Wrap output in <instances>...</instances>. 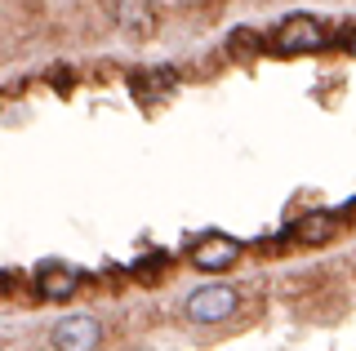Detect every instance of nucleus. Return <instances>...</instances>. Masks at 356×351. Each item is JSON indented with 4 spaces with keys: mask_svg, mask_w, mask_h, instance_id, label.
<instances>
[{
    "mask_svg": "<svg viewBox=\"0 0 356 351\" xmlns=\"http://www.w3.org/2000/svg\"><path fill=\"white\" fill-rule=\"evenodd\" d=\"M236 302H241V293L232 289V284H205V289H196L192 298H187L183 311H187V320H196V325H218L236 311Z\"/></svg>",
    "mask_w": 356,
    "mask_h": 351,
    "instance_id": "obj_1",
    "label": "nucleus"
},
{
    "mask_svg": "<svg viewBox=\"0 0 356 351\" xmlns=\"http://www.w3.org/2000/svg\"><path fill=\"white\" fill-rule=\"evenodd\" d=\"M272 45L281 53H312V49H325V27L316 23L312 14H289L281 27H276Z\"/></svg>",
    "mask_w": 356,
    "mask_h": 351,
    "instance_id": "obj_2",
    "label": "nucleus"
},
{
    "mask_svg": "<svg viewBox=\"0 0 356 351\" xmlns=\"http://www.w3.org/2000/svg\"><path fill=\"white\" fill-rule=\"evenodd\" d=\"M49 343H54V351H98L103 320H94V316H63L49 329Z\"/></svg>",
    "mask_w": 356,
    "mask_h": 351,
    "instance_id": "obj_3",
    "label": "nucleus"
},
{
    "mask_svg": "<svg viewBox=\"0 0 356 351\" xmlns=\"http://www.w3.org/2000/svg\"><path fill=\"white\" fill-rule=\"evenodd\" d=\"M187 262H192L196 271H227V267H236L241 262V240H232V236H200L196 245H192V254H187Z\"/></svg>",
    "mask_w": 356,
    "mask_h": 351,
    "instance_id": "obj_4",
    "label": "nucleus"
},
{
    "mask_svg": "<svg viewBox=\"0 0 356 351\" xmlns=\"http://www.w3.org/2000/svg\"><path fill=\"white\" fill-rule=\"evenodd\" d=\"M76 284H81V276H76L72 267H58V262H44V267L36 271V293L49 302H63L76 293Z\"/></svg>",
    "mask_w": 356,
    "mask_h": 351,
    "instance_id": "obj_5",
    "label": "nucleus"
},
{
    "mask_svg": "<svg viewBox=\"0 0 356 351\" xmlns=\"http://www.w3.org/2000/svg\"><path fill=\"white\" fill-rule=\"evenodd\" d=\"M289 236H294L298 245H321V240L334 236V214H307V218H298Z\"/></svg>",
    "mask_w": 356,
    "mask_h": 351,
    "instance_id": "obj_6",
    "label": "nucleus"
},
{
    "mask_svg": "<svg viewBox=\"0 0 356 351\" xmlns=\"http://www.w3.org/2000/svg\"><path fill=\"white\" fill-rule=\"evenodd\" d=\"M348 214H352V218H356V200H352V205H348Z\"/></svg>",
    "mask_w": 356,
    "mask_h": 351,
    "instance_id": "obj_7",
    "label": "nucleus"
}]
</instances>
